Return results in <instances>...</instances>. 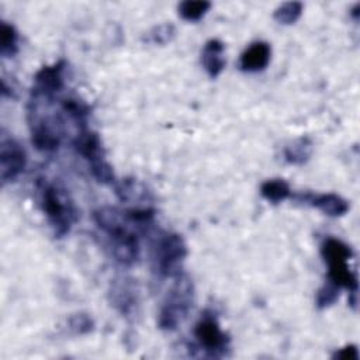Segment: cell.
Listing matches in <instances>:
<instances>
[{
    "instance_id": "1",
    "label": "cell",
    "mask_w": 360,
    "mask_h": 360,
    "mask_svg": "<svg viewBox=\"0 0 360 360\" xmlns=\"http://www.w3.org/2000/svg\"><path fill=\"white\" fill-rule=\"evenodd\" d=\"M37 187L39 191L41 210L45 214L55 235L62 238L70 231L73 222L76 221L75 205L69 200L65 190L53 183L39 179Z\"/></svg>"
},
{
    "instance_id": "2",
    "label": "cell",
    "mask_w": 360,
    "mask_h": 360,
    "mask_svg": "<svg viewBox=\"0 0 360 360\" xmlns=\"http://www.w3.org/2000/svg\"><path fill=\"white\" fill-rule=\"evenodd\" d=\"M193 294L194 288L190 278L181 273L174 276V284L163 301L158 316V326L162 330H174L186 319L193 307Z\"/></svg>"
},
{
    "instance_id": "3",
    "label": "cell",
    "mask_w": 360,
    "mask_h": 360,
    "mask_svg": "<svg viewBox=\"0 0 360 360\" xmlns=\"http://www.w3.org/2000/svg\"><path fill=\"white\" fill-rule=\"evenodd\" d=\"M321 255L328 263V280L339 288L357 292V277L349 267L352 249L336 238H326L321 245Z\"/></svg>"
},
{
    "instance_id": "4",
    "label": "cell",
    "mask_w": 360,
    "mask_h": 360,
    "mask_svg": "<svg viewBox=\"0 0 360 360\" xmlns=\"http://www.w3.org/2000/svg\"><path fill=\"white\" fill-rule=\"evenodd\" d=\"M188 250L179 233H160L152 245V263L155 271L162 277H174L180 273V264Z\"/></svg>"
},
{
    "instance_id": "5",
    "label": "cell",
    "mask_w": 360,
    "mask_h": 360,
    "mask_svg": "<svg viewBox=\"0 0 360 360\" xmlns=\"http://www.w3.org/2000/svg\"><path fill=\"white\" fill-rule=\"evenodd\" d=\"M194 336L211 357H222L229 349V336L221 329L214 314H204L194 326Z\"/></svg>"
},
{
    "instance_id": "6",
    "label": "cell",
    "mask_w": 360,
    "mask_h": 360,
    "mask_svg": "<svg viewBox=\"0 0 360 360\" xmlns=\"http://www.w3.org/2000/svg\"><path fill=\"white\" fill-rule=\"evenodd\" d=\"M27 166V153L18 141L1 135L0 141V180L3 184L14 181Z\"/></svg>"
},
{
    "instance_id": "7",
    "label": "cell",
    "mask_w": 360,
    "mask_h": 360,
    "mask_svg": "<svg viewBox=\"0 0 360 360\" xmlns=\"http://www.w3.org/2000/svg\"><path fill=\"white\" fill-rule=\"evenodd\" d=\"M65 69L66 62L63 59L53 65L42 66L34 76V97L52 100L65 86Z\"/></svg>"
},
{
    "instance_id": "8",
    "label": "cell",
    "mask_w": 360,
    "mask_h": 360,
    "mask_svg": "<svg viewBox=\"0 0 360 360\" xmlns=\"http://www.w3.org/2000/svg\"><path fill=\"white\" fill-rule=\"evenodd\" d=\"M31 142L41 152H55L59 149L62 135L53 118H35L31 124Z\"/></svg>"
},
{
    "instance_id": "9",
    "label": "cell",
    "mask_w": 360,
    "mask_h": 360,
    "mask_svg": "<svg viewBox=\"0 0 360 360\" xmlns=\"http://www.w3.org/2000/svg\"><path fill=\"white\" fill-rule=\"evenodd\" d=\"M108 294L111 305L122 315H129L138 305V287L131 278L114 280Z\"/></svg>"
},
{
    "instance_id": "10",
    "label": "cell",
    "mask_w": 360,
    "mask_h": 360,
    "mask_svg": "<svg viewBox=\"0 0 360 360\" xmlns=\"http://www.w3.org/2000/svg\"><path fill=\"white\" fill-rule=\"evenodd\" d=\"M73 148L82 158L89 162L90 166L105 160L103 143L98 134L89 129L87 127L79 129L76 138L73 139Z\"/></svg>"
},
{
    "instance_id": "11",
    "label": "cell",
    "mask_w": 360,
    "mask_h": 360,
    "mask_svg": "<svg viewBox=\"0 0 360 360\" xmlns=\"http://www.w3.org/2000/svg\"><path fill=\"white\" fill-rule=\"evenodd\" d=\"M271 56V48L264 41H256L250 44L240 55L239 68L243 72L256 73L267 68Z\"/></svg>"
},
{
    "instance_id": "12",
    "label": "cell",
    "mask_w": 360,
    "mask_h": 360,
    "mask_svg": "<svg viewBox=\"0 0 360 360\" xmlns=\"http://www.w3.org/2000/svg\"><path fill=\"white\" fill-rule=\"evenodd\" d=\"M302 200H305L328 217H343L349 211V202L335 193H323L315 195L307 194L302 195Z\"/></svg>"
},
{
    "instance_id": "13",
    "label": "cell",
    "mask_w": 360,
    "mask_h": 360,
    "mask_svg": "<svg viewBox=\"0 0 360 360\" xmlns=\"http://www.w3.org/2000/svg\"><path fill=\"white\" fill-rule=\"evenodd\" d=\"M225 45L222 41L214 38L205 42L202 52H201V63L207 72V75L212 79L218 77L225 68V58H224Z\"/></svg>"
},
{
    "instance_id": "14",
    "label": "cell",
    "mask_w": 360,
    "mask_h": 360,
    "mask_svg": "<svg viewBox=\"0 0 360 360\" xmlns=\"http://www.w3.org/2000/svg\"><path fill=\"white\" fill-rule=\"evenodd\" d=\"M312 150H314L312 141L308 136H301L285 145L284 159L290 165L301 166L309 160Z\"/></svg>"
},
{
    "instance_id": "15",
    "label": "cell",
    "mask_w": 360,
    "mask_h": 360,
    "mask_svg": "<svg viewBox=\"0 0 360 360\" xmlns=\"http://www.w3.org/2000/svg\"><path fill=\"white\" fill-rule=\"evenodd\" d=\"M260 194L269 202L277 204L287 200L291 195V188L288 183L283 179H270L262 183Z\"/></svg>"
},
{
    "instance_id": "16",
    "label": "cell",
    "mask_w": 360,
    "mask_h": 360,
    "mask_svg": "<svg viewBox=\"0 0 360 360\" xmlns=\"http://www.w3.org/2000/svg\"><path fill=\"white\" fill-rule=\"evenodd\" d=\"M18 52V34L14 25L1 21L0 25V55L13 58Z\"/></svg>"
},
{
    "instance_id": "17",
    "label": "cell",
    "mask_w": 360,
    "mask_h": 360,
    "mask_svg": "<svg viewBox=\"0 0 360 360\" xmlns=\"http://www.w3.org/2000/svg\"><path fill=\"white\" fill-rule=\"evenodd\" d=\"M210 8H211V3L205 1V0H198V1L186 0V1H181L177 7L179 15L183 20L191 21V22L201 20Z\"/></svg>"
},
{
    "instance_id": "18",
    "label": "cell",
    "mask_w": 360,
    "mask_h": 360,
    "mask_svg": "<svg viewBox=\"0 0 360 360\" xmlns=\"http://www.w3.org/2000/svg\"><path fill=\"white\" fill-rule=\"evenodd\" d=\"M302 3L300 1H288V3H283L281 6H278L274 10V20L281 24V25H291L295 24L298 21V18L302 14Z\"/></svg>"
},
{
    "instance_id": "19",
    "label": "cell",
    "mask_w": 360,
    "mask_h": 360,
    "mask_svg": "<svg viewBox=\"0 0 360 360\" xmlns=\"http://www.w3.org/2000/svg\"><path fill=\"white\" fill-rule=\"evenodd\" d=\"M62 108L70 115L72 120L77 122L79 129L87 127V117L90 114V108L84 101L69 97L62 101Z\"/></svg>"
},
{
    "instance_id": "20",
    "label": "cell",
    "mask_w": 360,
    "mask_h": 360,
    "mask_svg": "<svg viewBox=\"0 0 360 360\" xmlns=\"http://www.w3.org/2000/svg\"><path fill=\"white\" fill-rule=\"evenodd\" d=\"M339 287L335 285L333 283H330L329 280L316 291V298H315V304L319 309H325L328 307H330L339 297Z\"/></svg>"
},
{
    "instance_id": "21",
    "label": "cell",
    "mask_w": 360,
    "mask_h": 360,
    "mask_svg": "<svg viewBox=\"0 0 360 360\" xmlns=\"http://www.w3.org/2000/svg\"><path fill=\"white\" fill-rule=\"evenodd\" d=\"M176 34V30L172 24H160L155 28H152L148 35H146V41L152 42V44H158V45H165L167 42H170L173 39Z\"/></svg>"
},
{
    "instance_id": "22",
    "label": "cell",
    "mask_w": 360,
    "mask_h": 360,
    "mask_svg": "<svg viewBox=\"0 0 360 360\" xmlns=\"http://www.w3.org/2000/svg\"><path fill=\"white\" fill-rule=\"evenodd\" d=\"M69 328L76 335H86V333L93 330L94 322L87 314L79 312V314H75L69 318Z\"/></svg>"
},
{
    "instance_id": "23",
    "label": "cell",
    "mask_w": 360,
    "mask_h": 360,
    "mask_svg": "<svg viewBox=\"0 0 360 360\" xmlns=\"http://www.w3.org/2000/svg\"><path fill=\"white\" fill-rule=\"evenodd\" d=\"M333 359H345V360H357L359 359V350H357V346L354 345H349V346H345L339 350H336V353L333 354Z\"/></svg>"
}]
</instances>
